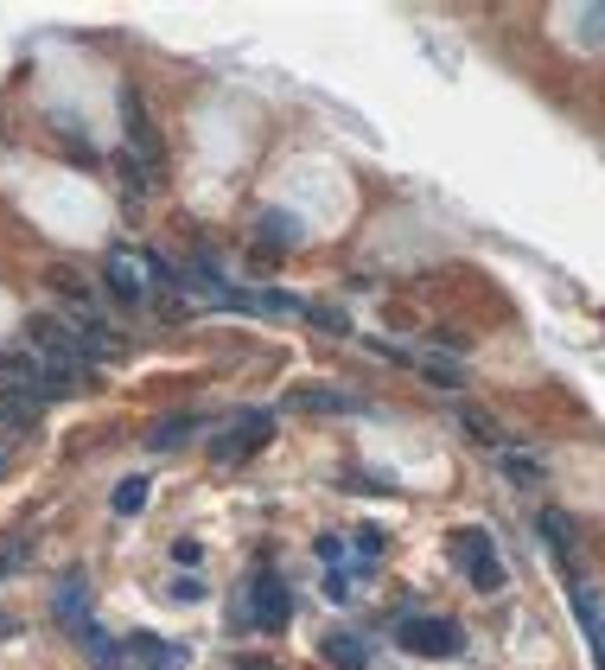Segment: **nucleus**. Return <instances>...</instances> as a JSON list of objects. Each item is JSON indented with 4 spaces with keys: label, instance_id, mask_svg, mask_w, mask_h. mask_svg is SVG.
I'll return each mask as SVG.
<instances>
[{
    "label": "nucleus",
    "instance_id": "1",
    "mask_svg": "<svg viewBox=\"0 0 605 670\" xmlns=\"http://www.w3.org/2000/svg\"><path fill=\"white\" fill-rule=\"evenodd\" d=\"M453 562L472 575V588H479V593L504 588V562L491 556V537H484V530H453Z\"/></svg>",
    "mask_w": 605,
    "mask_h": 670
},
{
    "label": "nucleus",
    "instance_id": "2",
    "mask_svg": "<svg viewBox=\"0 0 605 670\" xmlns=\"http://www.w3.org/2000/svg\"><path fill=\"white\" fill-rule=\"evenodd\" d=\"M396 644H402V651H414V658H447V651L459 644V632L447 626V619L414 613V619H402V626H396Z\"/></svg>",
    "mask_w": 605,
    "mask_h": 670
},
{
    "label": "nucleus",
    "instance_id": "3",
    "mask_svg": "<svg viewBox=\"0 0 605 670\" xmlns=\"http://www.w3.org/2000/svg\"><path fill=\"white\" fill-rule=\"evenodd\" d=\"M268 435H275V422H268L262 409L243 415V422H229L224 435H217V460H224V466L249 460V454H262V447H268Z\"/></svg>",
    "mask_w": 605,
    "mask_h": 670
},
{
    "label": "nucleus",
    "instance_id": "4",
    "mask_svg": "<svg viewBox=\"0 0 605 670\" xmlns=\"http://www.w3.org/2000/svg\"><path fill=\"white\" fill-rule=\"evenodd\" d=\"M102 282H109V294H115L122 307H141V301H147V262L115 250V256L102 262Z\"/></svg>",
    "mask_w": 605,
    "mask_h": 670
},
{
    "label": "nucleus",
    "instance_id": "5",
    "mask_svg": "<svg viewBox=\"0 0 605 670\" xmlns=\"http://www.w3.org/2000/svg\"><path fill=\"white\" fill-rule=\"evenodd\" d=\"M122 115H127V141H134V154H141V166H147V180H160L166 154H160V129H153V115L134 103V97H122Z\"/></svg>",
    "mask_w": 605,
    "mask_h": 670
},
{
    "label": "nucleus",
    "instance_id": "6",
    "mask_svg": "<svg viewBox=\"0 0 605 670\" xmlns=\"http://www.w3.org/2000/svg\"><path fill=\"white\" fill-rule=\"evenodd\" d=\"M249 619H255V626H268V632H280V626L294 619V593H287V581H280V575H262V581H255Z\"/></svg>",
    "mask_w": 605,
    "mask_h": 670
},
{
    "label": "nucleus",
    "instance_id": "7",
    "mask_svg": "<svg viewBox=\"0 0 605 670\" xmlns=\"http://www.w3.org/2000/svg\"><path fill=\"white\" fill-rule=\"evenodd\" d=\"M535 530H542V537L555 542V556H561V562H574V556H581V530H574V517H567V511L542 505V511H535Z\"/></svg>",
    "mask_w": 605,
    "mask_h": 670
},
{
    "label": "nucleus",
    "instance_id": "8",
    "mask_svg": "<svg viewBox=\"0 0 605 670\" xmlns=\"http://www.w3.org/2000/svg\"><path fill=\"white\" fill-rule=\"evenodd\" d=\"M58 619H64V626H71L76 639H90V632H96V626H90V619H83V575H64V581H58Z\"/></svg>",
    "mask_w": 605,
    "mask_h": 670
},
{
    "label": "nucleus",
    "instance_id": "9",
    "mask_svg": "<svg viewBox=\"0 0 605 670\" xmlns=\"http://www.w3.org/2000/svg\"><path fill=\"white\" fill-rule=\"evenodd\" d=\"M192 435H198V415H160V422H153V435H147V447L166 454V447H178V440H192Z\"/></svg>",
    "mask_w": 605,
    "mask_h": 670
},
{
    "label": "nucleus",
    "instance_id": "10",
    "mask_svg": "<svg viewBox=\"0 0 605 670\" xmlns=\"http://www.w3.org/2000/svg\"><path fill=\"white\" fill-rule=\"evenodd\" d=\"M326 664H338V670H363L370 658H363V644H357V639L331 632V639H326Z\"/></svg>",
    "mask_w": 605,
    "mask_h": 670
},
{
    "label": "nucleus",
    "instance_id": "11",
    "mask_svg": "<svg viewBox=\"0 0 605 670\" xmlns=\"http://www.w3.org/2000/svg\"><path fill=\"white\" fill-rule=\"evenodd\" d=\"M262 236H268V250H294V243H300V224H294L287 211H268V217H262Z\"/></svg>",
    "mask_w": 605,
    "mask_h": 670
},
{
    "label": "nucleus",
    "instance_id": "12",
    "mask_svg": "<svg viewBox=\"0 0 605 670\" xmlns=\"http://www.w3.org/2000/svg\"><path fill=\"white\" fill-rule=\"evenodd\" d=\"M294 403H300V409H351V396H345V389H319V384H312V389H294Z\"/></svg>",
    "mask_w": 605,
    "mask_h": 670
},
{
    "label": "nucleus",
    "instance_id": "13",
    "mask_svg": "<svg viewBox=\"0 0 605 670\" xmlns=\"http://www.w3.org/2000/svg\"><path fill=\"white\" fill-rule=\"evenodd\" d=\"M141 505H147V479H122L115 486V517H134Z\"/></svg>",
    "mask_w": 605,
    "mask_h": 670
},
{
    "label": "nucleus",
    "instance_id": "14",
    "mask_svg": "<svg viewBox=\"0 0 605 670\" xmlns=\"http://www.w3.org/2000/svg\"><path fill=\"white\" fill-rule=\"evenodd\" d=\"M198 556H204V549H198L192 537H178V542H173V562H178V568H198Z\"/></svg>",
    "mask_w": 605,
    "mask_h": 670
},
{
    "label": "nucleus",
    "instance_id": "15",
    "mask_svg": "<svg viewBox=\"0 0 605 670\" xmlns=\"http://www.w3.org/2000/svg\"><path fill=\"white\" fill-rule=\"evenodd\" d=\"M312 319H319L326 333H351V319H345V313H331V307H312Z\"/></svg>",
    "mask_w": 605,
    "mask_h": 670
},
{
    "label": "nucleus",
    "instance_id": "16",
    "mask_svg": "<svg viewBox=\"0 0 605 670\" xmlns=\"http://www.w3.org/2000/svg\"><path fill=\"white\" fill-rule=\"evenodd\" d=\"M192 600H204L198 581H173V607H192Z\"/></svg>",
    "mask_w": 605,
    "mask_h": 670
},
{
    "label": "nucleus",
    "instance_id": "17",
    "mask_svg": "<svg viewBox=\"0 0 605 670\" xmlns=\"http://www.w3.org/2000/svg\"><path fill=\"white\" fill-rule=\"evenodd\" d=\"M338 556H345V542H338V537H319V562L338 568Z\"/></svg>",
    "mask_w": 605,
    "mask_h": 670
},
{
    "label": "nucleus",
    "instance_id": "18",
    "mask_svg": "<svg viewBox=\"0 0 605 670\" xmlns=\"http://www.w3.org/2000/svg\"><path fill=\"white\" fill-rule=\"evenodd\" d=\"M243 670H268V664H243Z\"/></svg>",
    "mask_w": 605,
    "mask_h": 670
}]
</instances>
